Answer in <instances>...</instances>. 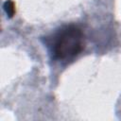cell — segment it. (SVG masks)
I'll return each instance as SVG.
<instances>
[{
    "label": "cell",
    "mask_w": 121,
    "mask_h": 121,
    "mask_svg": "<svg viewBox=\"0 0 121 121\" xmlns=\"http://www.w3.org/2000/svg\"><path fill=\"white\" fill-rule=\"evenodd\" d=\"M44 44L53 60L68 62L81 53L85 44V37L79 26L67 25L45 37Z\"/></svg>",
    "instance_id": "obj_1"
},
{
    "label": "cell",
    "mask_w": 121,
    "mask_h": 121,
    "mask_svg": "<svg viewBox=\"0 0 121 121\" xmlns=\"http://www.w3.org/2000/svg\"><path fill=\"white\" fill-rule=\"evenodd\" d=\"M3 9L9 18H11L14 16L16 10H15V4L12 0H7L3 4Z\"/></svg>",
    "instance_id": "obj_2"
}]
</instances>
